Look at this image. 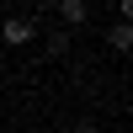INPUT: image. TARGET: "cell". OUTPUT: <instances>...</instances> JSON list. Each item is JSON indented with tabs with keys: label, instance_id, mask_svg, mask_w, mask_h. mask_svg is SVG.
I'll return each mask as SVG.
<instances>
[{
	"label": "cell",
	"instance_id": "obj_2",
	"mask_svg": "<svg viewBox=\"0 0 133 133\" xmlns=\"http://www.w3.org/2000/svg\"><path fill=\"white\" fill-rule=\"evenodd\" d=\"M107 43H112L117 53H128V48H133V27H128V21H123V27H112V32H107Z\"/></svg>",
	"mask_w": 133,
	"mask_h": 133
},
{
	"label": "cell",
	"instance_id": "obj_3",
	"mask_svg": "<svg viewBox=\"0 0 133 133\" xmlns=\"http://www.w3.org/2000/svg\"><path fill=\"white\" fill-rule=\"evenodd\" d=\"M85 16H91V11H85L80 0H64V5H59V21H85Z\"/></svg>",
	"mask_w": 133,
	"mask_h": 133
},
{
	"label": "cell",
	"instance_id": "obj_1",
	"mask_svg": "<svg viewBox=\"0 0 133 133\" xmlns=\"http://www.w3.org/2000/svg\"><path fill=\"white\" fill-rule=\"evenodd\" d=\"M0 37L5 43H32V27L27 21H0Z\"/></svg>",
	"mask_w": 133,
	"mask_h": 133
},
{
	"label": "cell",
	"instance_id": "obj_4",
	"mask_svg": "<svg viewBox=\"0 0 133 133\" xmlns=\"http://www.w3.org/2000/svg\"><path fill=\"white\" fill-rule=\"evenodd\" d=\"M123 16H128V21H133V0H128V5H123Z\"/></svg>",
	"mask_w": 133,
	"mask_h": 133
},
{
	"label": "cell",
	"instance_id": "obj_5",
	"mask_svg": "<svg viewBox=\"0 0 133 133\" xmlns=\"http://www.w3.org/2000/svg\"><path fill=\"white\" fill-rule=\"evenodd\" d=\"M75 133H96V128H91V123H85V128H75Z\"/></svg>",
	"mask_w": 133,
	"mask_h": 133
}]
</instances>
